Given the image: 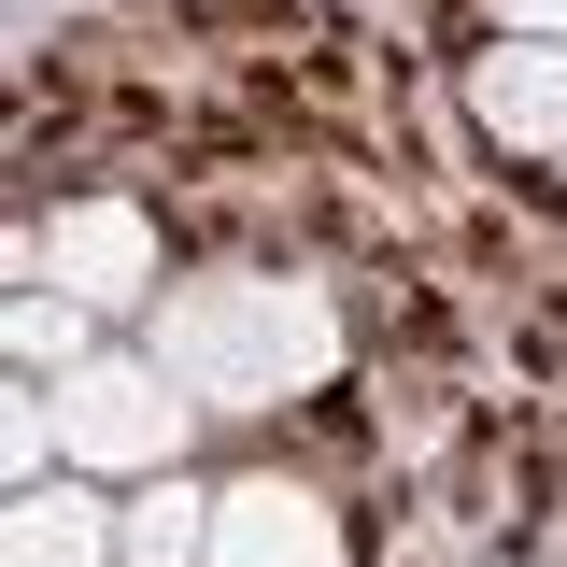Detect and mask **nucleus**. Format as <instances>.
Here are the masks:
<instances>
[{"label":"nucleus","mask_w":567,"mask_h":567,"mask_svg":"<svg viewBox=\"0 0 567 567\" xmlns=\"http://www.w3.org/2000/svg\"><path fill=\"white\" fill-rule=\"evenodd\" d=\"M156 369L199 398V412H284L341 369V298L298 270H213V284H171L156 298Z\"/></svg>","instance_id":"f257e3e1"},{"label":"nucleus","mask_w":567,"mask_h":567,"mask_svg":"<svg viewBox=\"0 0 567 567\" xmlns=\"http://www.w3.org/2000/svg\"><path fill=\"white\" fill-rule=\"evenodd\" d=\"M58 425H71V468H85V483H171L185 440H199V398H185L156 354H85L58 383Z\"/></svg>","instance_id":"f03ea898"},{"label":"nucleus","mask_w":567,"mask_h":567,"mask_svg":"<svg viewBox=\"0 0 567 567\" xmlns=\"http://www.w3.org/2000/svg\"><path fill=\"white\" fill-rule=\"evenodd\" d=\"M14 270H58V298H85V312H156L171 284H156V227H142L128 199H71L58 227H29L14 241Z\"/></svg>","instance_id":"7ed1b4c3"},{"label":"nucleus","mask_w":567,"mask_h":567,"mask_svg":"<svg viewBox=\"0 0 567 567\" xmlns=\"http://www.w3.org/2000/svg\"><path fill=\"white\" fill-rule=\"evenodd\" d=\"M199 567H354V539L312 483L256 468V483H213V554Z\"/></svg>","instance_id":"20e7f679"},{"label":"nucleus","mask_w":567,"mask_h":567,"mask_svg":"<svg viewBox=\"0 0 567 567\" xmlns=\"http://www.w3.org/2000/svg\"><path fill=\"white\" fill-rule=\"evenodd\" d=\"M468 114H483V142L567 171V43H483L468 58Z\"/></svg>","instance_id":"39448f33"},{"label":"nucleus","mask_w":567,"mask_h":567,"mask_svg":"<svg viewBox=\"0 0 567 567\" xmlns=\"http://www.w3.org/2000/svg\"><path fill=\"white\" fill-rule=\"evenodd\" d=\"M0 567H128V496H100V483H14Z\"/></svg>","instance_id":"423d86ee"},{"label":"nucleus","mask_w":567,"mask_h":567,"mask_svg":"<svg viewBox=\"0 0 567 567\" xmlns=\"http://www.w3.org/2000/svg\"><path fill=\"white\" fill-rule=\"evenodd\" d=\"M213 554V483H128V567H199Z\"/></svg>","instance_id":"0eeeda50"},{"label":"nucleus","mask_w":567,"mask_h":567,"mask_svg":"<svg viewBox=\"0 0 567 567\" xmlns=\"http://www.w3.org/2000/svg\"><path fill=\"white\" fill-rule=\"evenodd\" d=\"M0 341H14V369H29V383H71V369H85V298H43V284H14V312H0Z\"/></svg>","instance_id":"6e6552de"},{"label":"nucleus","mask_w":567,"mask_h":567,"mask_svg":"<svg viewBox=\"0 0 567 567\" xmlns=\"http://www.w3.org/2000/svg\"><path fill=\"white\" fill-rule=\"evenodd\" d=\"M58 454H71V425H58V383H29V398L0 412V468H14V483H43Z\"/></svg>","instance_id":"1a4fd4ad"},{"label":"nucleus","mask_w":567,"mask_h":567,"mask_svg":"<svg viewBox=\"0 0 567 567\" xmlns=\"http://www.w3.org/2000/svg\"><path fill=\"white\" fill-rule=\"evenodd\" d=\"M496 43H567V0H483Z\"/></svg>","instance_id":"9d476101"}]
</instances>
